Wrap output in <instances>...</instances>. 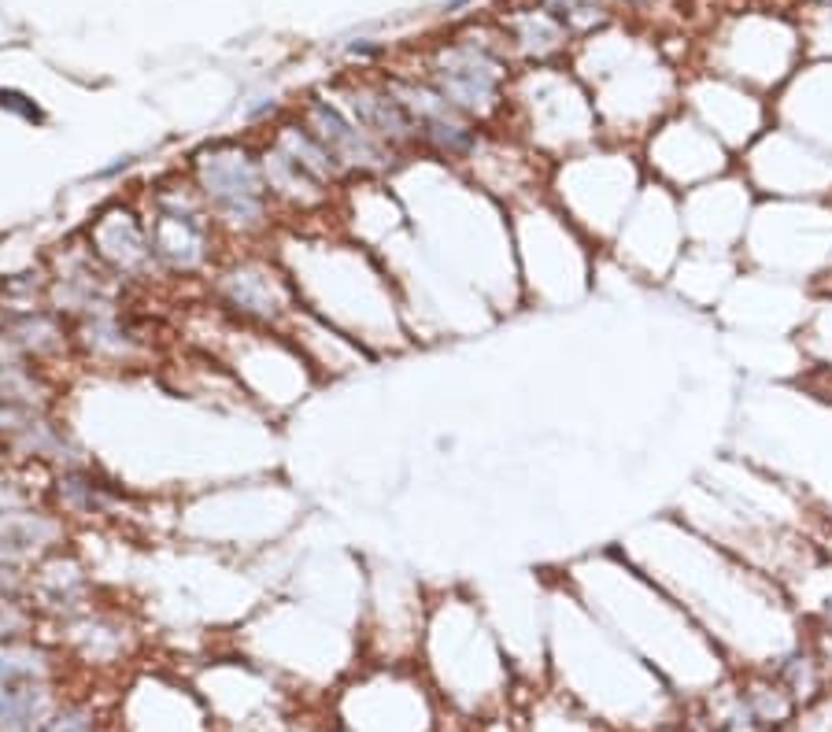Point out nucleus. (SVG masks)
Returning a JSON list of instances; mask_svg holds the SVG:
<instances>
[{
  "instance_id": "f257e3e1",
  "label": "nucleus",
  "mask_w": 832,
  "mask_h": 732,
  "mask_svg": "<svg viewBox=\"0 0 832 732\" xmlns=\"http://www.w3.org/2000/svg\"><path fill=\"white\" fill-rule=\"evenodd\" d=\"M185 174L193 189L200 193L208 215L215 219L226 244H256L263 241L278 215V204L267 189L263 178V163H259L256 141H241V137H226V141H211V145L196 148Z\"/></svg>"
},
{
  "instance_id": "f03ea898",
  "label": "nucleus",
  "mask_w": 832,
  "mask_h": 732,
  "mask_svg": "<svg viewBox=\"0 0 832 732\" xmlns=\"http://www.w3.org/2000/svg\"><path fill=\"white\" fill-rule=\"evenodd\" d=\"M145 211L148 241L156 252L163 278L196 281L208 278L226 256V237L208 215L189 174H163L137 196Z\"/></svg>"
},
{
  "instance_id": "7ed1b4c3",
  "label": "nucleus",
  "mask_w": 832,
  "mask_h": 732,
  "mask_svg": "<svg viewBox=\"0 0 832 732\" xmlns=\"http://www.w3.org/2000/svg\"><path fill=\"white\" fill-rule=\"evenodd\" d=\"M259 163L278 215H293V219L322 215L333 204L337 189L348 185L341 163L300 119H285L270 130V137L259 145Z\"/></svg>"
},
{
  "instance_id": "20e7f679",
  "label": "nucleus",
  "mask_w": 832,
  "mask_h": 732,
  "mask_svg": "<svg viewBox=\"0 0 832 732\" xmlns=\"http://www.w3.org/2000/svg\"><path fill=\"white\" fill-rule=\"evenodd\" d=\"M208 289L219 311L256 330H278L296 315L289 274L259 252H226L208 274Z\"/></svg>"
},
{
  "instance_id": "39448f33",
  "label": "nucleus",
  "mask_w": 832,
  "mask_h": 732,
  "mask_svg": "<svg viewBox=\"0 0 832 732\" xmlns=\"http://www.w3.org/2000/svg\"><path fill=\"white\" fill-rule=\"evenodd\" d=\"M45 270H49V304L71 326L145 296V293H134L126 281L115 278L93 256V248L82 241V233H74L63 244H56L49 252V259H45Z\"/></svg>"
},
{
  "instance_id": "423d86ee",
  "label": "nucleus",
  "mask_w": 832,
  "mask_h": 732,
  "mask_svg": "<svg viewBox=\"0 0 832 732\" xmlns=\"http://www.w3.org/2000/svg\"><path fill=\"white\" fill-rule=\"evenodd\" d=\"M82 241L93 248V256L115 274L119 281H126L134 293H148L156 289L163 278L152 241H148L145 211L134 196L126 200H108L104 208H97L89 215V222L82 226Z\"/></svg>"
},
{
  "instance_id": "0eeeda50",
  "label": "nucleus",
  "mask_w": 832,
  "mask_h": 732,
  "mask_svg": "<svg viewBox=\"0 0 832 732\" xmlns=\"http://www.w3.org/2000/svg\"><path fill=\"white\" fill-rule=\"evenodd\" d=\"M74 355L78 363H93L104 370H134L148 366L160 355V322L141 311L137 300L74 322Z\"/></svg>"
},
{
  "instance_id": "6e6552de",
  "label": "nucleus",
  "mask_w": 832,
  "mask_h": 732,
  "mask_svg": "<svg viewBox=\"0 0 832 732\" xmlns=\"http://www.w3.org/2000/svg\"><path fill=\"white\" fill-rule=\"evenodd\" d=\"M503 78H507L503 60L478 41H455V45L441 49L426 71L429 86L474 122L496 115L503 97Z\"/></svg>"
},
{
  "instance_id": "1a4fd4ad",
  "label": "nucleus",
  "mask_w": 832,
  "mask_h": 732,
  "mask_svg": "<svg viewBox=\"0 0 832 732\" xmlns=\"http://www.w3.org/2000/svg\"><path fill=\"white\" fill-rule=\"evenodd\" d=\"M296 119L304 122L311 134L319 137V145L330 152L341 171L352 178H378V174H389L396 163H400V152H392L389 145H381L378 137L363 130L359 122L341 108V100L330 97H311L304 100V108Z\"/></svg>"
},
{
  "instance_id": "9d476101",
  "label": "nucleus",
  "mask_w": 832,
  "mask_h": 732,
  "mask_svg": "<svg viewBox=\"0 0 832 732\" xmlns=\"http://www.w3.org/2000/svg\"><path fill=\"white\" fill-rule=\"evenodd\" d=\"M389 86L396 89V97L404 100L411 119H415V141L418 152H429L448 163H466L478 156L481 130L474 119H466L463 111L452 108L448 100L429 86L426 78H389Z\"/></svg>"
},
{
  "instance_id": "9b49d317",
  "label": "nucleus",
  "mask_w": 832,
  "mask_h": 732,
  "mask_svg": "<svg viewBox=\"0 0 832 732\" xmlns=\"http://www.w3.org/2000/svg\"><path fill=\"white\" fill-rule=\"evenodd\" d=\"M30 603H34L37 618H52L60 625L93 610L97 607V585L89 577L86 562L71 548H56L45 559H37L30 566Z\"/></svg>"
},
{
  "instance_id": "f8f14e48",
  "label": "nucleus",
  "mask_w": 832,
  "mask_h": 732,
  "mask_svg": "<svg viewBox=\"0 0 832 732\" xmlns=\"http://www.w3.org/2000/svg\"><path fill=\"white\" fill-rule=\"evenodd\" d=\"M126 492L111 474H104L97 463H78L67 470L49 474L45 485V503L60 514L63 522H111L130 507Z\"/></svg>"
},
{
  "instance_id": "ddd939ff",
  "label": "nucleus",
  "mask_w": 832,
  "mask_h": 732,
  "mask_svg": "<svg viewBox=\"0 0 832 732\" xmlns=\"http://www.w3.org/2000/svg\"><path fill=\"white\" fill-rule=\"evenodd\" d=\"M341 108L352 115L363 130L378 137L381 145H389L392 152H418L415 141V119L389 82H355L348 93H344Z\"/></svg>"
},
{
  "instance_id": "4468645a",
  "label": "nucleus",
  "mask_w": 832,
  "mask_h": 732,
  "mask_svg": "<svg viewBox=\"0 0 832 732\" xmlns=\"http://www.w3.org/2000/svg\"><path fill=\"white\" fill-rule=\"evenodd\" d=\"M15 452V463L30 466V470H67V466L89 463V455L82 452V444L74 440V433L67 429V422H60V415H37L30 418L15 437H8Z\"/></svg>"
},
{
  "instance_id": "2eb2a0df",
  "label": "nucleus",
  "mask_w": 832,
  "mask_h": 732,
  "mask_svg": "<svg viewBox=\"0 0 832 732\" xmlns=\"http://www.w3.org/2000/svg\"><path fill=\"white\" fill-rule=\"evenodd\" d=\"M60 703V681L0 684V732H41Z\"/></svg>"
},
{
  "instance_id": "dca6fc26",
  "label": "nucleus",
  "mask_w": 832,
  "mask_h": 732,
  "mask_svg": "<svg viewBox=\"0 0 832 732\" xmlns=\"http://www.w3.org/2000/svg\"><path fill=\"white\" fill-rule=\"evenodd\" d=\"M511 34H514V41H518V49L526 52V56L548 60V56H555V52L563 49V41L570 30L548 12H526V15H518V19H511Z\"/></svg>"
},
{
  "instance_id": "f3484780",
  "label": "nucleus",
  "mask_w": 832,
  "mask_h": 732,
  "mask_svg": "<svg viewBox=\"0 0 832 732\" xmlns=\"http://www.w3.org/2000/svg\"><path fill=\"white\" fill-rule=\"evenodd\" d=\"M744 699L762 729L784 725V721L792 718V710H796V699H792V692L781 681H751L744 688Z\"/></svg>"
},
{
  "instance_id": "a211bd4d",
  "label": "nucleus",
  "mask_w": 832,
  "mask_h": 732,
  "mask_svg": "<svg viewBox=\"0 0 832 732\" xmlns=\"http://www.w3.org/2000/svg\"><path fill=\"white\" fill-rule=\"evenodd\" d=\"M777 681L792 692V699H810L814 692H818V662L810 659V655H803V651H796V655H788V659L781 662V673H777Z\"/></svg>"
},
{
  "instance_id": "6ab92c4d",
  "label": "nucleus",
  "mask_w": 832,
  "mask_h": 732,
  "mask_svg": "<svg viewBox=\"0 0 832 732\" xmlns=\"http://www.w3.org/2000/svg\"><path fill=\"white\" fill-rule=\"evenodd\" d=\"M0 108L12 111V115H19V119H26V122H34V126L45 122V111L37 108L26 93H19V89H0Z\"/></svg>"
},
{
  "instance_id": "aec40b11",
  "label": "nucleus",
  "mask_w": 832,
  "mask_h": 732,
  "mask_svg": "<svg viewBox=\"0 0 832 732\" xmlns=\"http://www.w3.org/2000/svg\"><path fill=\"white\" fill-rule=\"evenodd\" d=\"M15 466V452H12V444H8V440L0 437V474H4V470H12Z\"/></svg>"
},
{
  "instance_id": "412c9836",
  "label": "nucleus",
  "mask_w": 832,
  "mask_h": 732,
  "mask_svg": "<svg viewBox=\"0 0 832 732\" xmlns=\"http://www.w3.org/2000/svg\"><path fill=\"white\" fill-rule=\"evenodd\" d=\"M341 732H344V729H341Z\"/></svg>"
}]
</instances>
